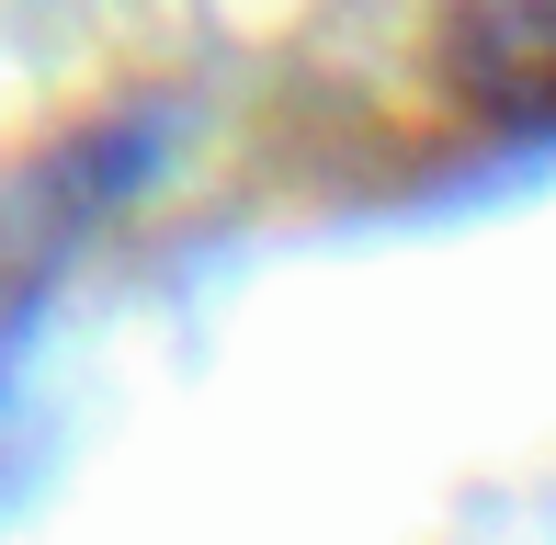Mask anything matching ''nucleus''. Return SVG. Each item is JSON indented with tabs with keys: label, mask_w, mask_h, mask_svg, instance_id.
Masks as SVG:
<instances>
[{
	"label": "nucleus",
	"mask_w": 556,
	"mask_h": 545,
	"mask_svg": "<svg viewBox=\"0 0 556 545\" xmlns=\"http://www.w3.org/2000/svg\"><path fill=\"white\" fill-rule=\"evenodd\" d=\"M443 80L477 126L556 137V0H466L443 23Z\"/></svg>",
	"instance_id": "nucleus-1"
}]
</instances>
